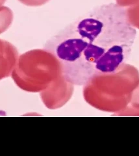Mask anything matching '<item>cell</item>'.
Instances as JSON below:
<instances>
[{"label": "cell", "instance_id": "obj_1", "mask_svg": "<svg viewBox=\"0 0 139 156\" xmlns=\"http://www.w3.org/2000/svg\"><path fill=\"white\" fill-rule=\"evenodd\" d=\"M136 33L126 7L111 3L77 18L49 38L44 48L58 59L68 83L85 86L126 64Z\"/></svg>", "mask_w": 139, "mask_h": 156}, {"label": "cell", "instance_id": "obj_2", "mask_svg": "<svg viewBox=\"0 0 139 156\" xmlns=\"http://www.w3.org/2000/svg\"><path fill=\"white\" fill-rule=\"evenodd\" d=\"M11 75L22 89L31 91L33 83L46 77L62 76V70L58 59L44 48L30 50L18 57Z\"/></svg>", "mask_w": 139, "mask_h": 156}, {"label": "cell", "instance_id": "obj_3", "mask_svg": "<svg viewBox=\"0 0 139 156\" xmlns=\"http://www.w3.org/2000/svg\"><path fill=\"white\" fill-rule=\"evenodd\" d=\"M18 58V51L12 44L5 41L0 45V80L12 74Z\"/></svg>", "mask_w": 139, "mask_h": 156}, {"label": "cell", "instance_id": "obj_4", "mask_svg": "<svg viewBox=\"0 0 139 156\" xmlns=\"http://www.w3.org/2000/svg\"><path fill=\"white\" fill-rule=\"evenodd\" d=\"M12 20V10L7 7H0V34L5 31L11 26Z\"/></svg>", "mask_w": 139, "mask_h": 156}, {"label": "cell", "instance_id": "obj_5", "mask_svg": "<svg viewBox=\"0 0 139 156\" xmlns=\"http://www.w3.org/2000/svg\"><path fill=\"white\" fill-rule=\"evenodd\" d=\"M126 10L129 22L134 27L139 28V3L126 7Z\"/></svg>", "mask_w": 139, "mask_h": 156}, {"label": "cell", "instance_id": "obj_6", "mask_svg": "<svg viewBox=\"0 0 139 156\" xmlns=\"http://www.w3.org/2000/svg\"><path fill=\"white\" fill-rule=\"evenodd\" d=\"M21 3L29 7H39L48 2L50 0H18Z\"/></svg>", "mask_w": 139, "mask_h": 156}, {"label": "cell", "instance_id": "obj_7", "mask_svg": "<svg viewBox=\"0 0 139 156\" xmlns=\"http://www.w3.org/2000/svg\"><path fill=\"white\" fill-rule=\"evenodd\" d=\"M139 3V0H116V3L120 6L123 7H127Z\"/></svg>", "mask_w": 139, "mask_h": 156}, {"label": "cell", "instance_id": "obj_8", "mask_svg": "<svg viewBox=\"0 0 139 156\" xmlns=\"http://www.w3.org/2000/svg\"><path fill=\"white\" fill-rule=\"evenodd\" d=\"M6 1L7 0H0V7L3 6V5L6 2Z\"/></svg>", "mask_w": 139, "mask_h": 156}]
</instances>
